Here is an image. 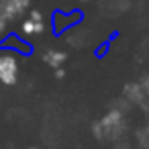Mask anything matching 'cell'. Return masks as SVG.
Instances as JSON below:
<instances>
[{
  "label": "cell",
  "mask_w": 149,
  "mask_h": 149,
  "mask_svg": "<svg viewBox=\"0 0 149 149\" xmlns=\"http://www.w3.org/2000/svg\"><path fill=\"white\" fill-rule=\"evenodd\" d=\"M92 133L98 141H120V137L127 133V120L125 114L116 108H110L98 123H94Z\"/></svg>",
  "instance_id": "obj_1"
},
{
  "label": "cell",
  "mask_w": 149,
  "mask_h": 149,
  "mask_svg": "<svg viewBox=\"0 0 149 149\" xmlns=\"http://www.w3.org/2000/svg\"><path fill=\"white\" fill-rule=\"evenodd\" d=\"M19 74H21L19 53L10 49H0V84L15 86L19 82Z\"/></svg>",
  "instance_id": "obj_2"
},
{
  "label": "cell",
  "mask_w": 149,
  "mask_h": 149,
  "mask_svg": "<svg viewBox=\"0 0 149 149\" xmlns=\"http://www.w3.org/2000/svg\"><path fill=\"white\" fill-rule=\"evenodd\" d=\"M0 49H10L19 55H31L33 53V45L29 43V39H25L21 33H8L0 39Z\"/></svg>",
  "instance_id": "obj_3"
},
{
  "label": "cell",
  "mask_w": 149,
  "mask_h": 149,
  "mask_svg": "<svg viewBox=\"0 0 149 149\" xmlns=\"http://www.w3.org/2000/svg\"><path fill=\"white\" fill-rule=\"evenodd\" d=\"M27 10H31V0H2L0 2V13L8 23L21 19Z\"/></svg>",
  "instance_id": "obj_4"
},
{
  "label": "cell",
  "mask_w": 149,
  "mask_h": 149,
  "mask_svg": "<svg viewBox=\"0 0 149 149\" xmlns=\"http://www.w3.org/2000/svg\"><path fill=\"white\" fill-rule=\"evenodd\" d=\"M82 21V13L80 10H72V13H61V10H55L53 17H51V25H53V31L59 35L63 31H68L70 27L78 25Z\"/></svg>",
  "instance_id": "obj_5"
},
{
  "label": "cell",
  "mask_w": 149,
  "mask_h": 149,
  "mask_svg": "<svg viewBox=\"0 0 149 149\" xmlns=\"http://www.w3.org/2000/svg\"><path fill=\"white\" fill-rule=\"evenodd\" d=\"M45 31V21H43V15L39 10H29V17L23 21L21 25V35L23 37H33V35H41Z\"/></svg>",
  "instance_id": "obj_6"
},
{
  "label": "cell",
  "mask_w": 149,
  "mask_h": 149,
  "mask_svg": "<svg viewBox=\"0 0 149 149\" xmlns=\"http://www.w3.org/2000/svg\"><path fill=\"white\" fill-rule=\"evenodd\" d=\"M123 96H125L131 104H137V106H139V104L147 98V94H145L143 86H141V84H135V82H131V84H127V86H125Z\"/></svg>",
  "instance_id": "obj_7"
},
{
  "label": "cell",
  "mask_w": 149,
  "mask_h": 149,
  "mask_svg": "<svg viewBox=\"0 0 149 149\" xmlns=\"http://www.w3.org/2000/svg\"><path fill=\"white\" fill-rule=\"evenodd\" d=\"M65 59H68L65 51H59V49H47V51L43 53V61H45L49 68H53V70L61 68Z\"/></svg>",
  "instance_id": "obj_8"
},
{
  "label": "cell",
  "mask_w": 149,
  "mask_h": 149,
  "mask_svg": "<svg viewBox=\"0 0 149 149\" xmlns=\"http://www.w3.org/2000/svg\"><path fill=\"white\" fill-rule=\"evenodd\" d=\"M135 139H137L139 149H149V125L137 129V131H135Z\"/></svg>",
  "instance_id": "obj_9"
},
{
  "label": "cell",
  "mask_w": 149,
  "mask_h": 149,
  "mask_svg": "<svg viewBox=\"0 0 149 149\" xmlns=\"http://www.w3.org/2000/svg\"><path fill=\"white\" fill-rule=\"evenodd\" d=\"M131 106H133V104H131V102H129L127 98H120V100H114V102H112V108L120 110L123 114H127V112L131 110Z\"/></svg>",
  "instance_id": "obj_10"
},
{
  "label": "cell",
  "mask_w": 149,
  "mask_h": 149,
  "mask_svg": "<svg viewBox=\"0 0 149 149\" xmlns=\"http://www.w3.org/2000/svg\"><path fill=\"white\" fill-rule=\"evenodd\" d=\"M6 25H8V21L2 17V13H0V37L6 35Z\"/></svg>",
  "instance_id": "obj_11"
},
{
  "label": "cell",
  "mask_w": 149,
  "mask_h": 149,
  "mask_svg": "<svg viewBox=\"0 0 149 149\" xmlns=\"http://www.w3.org/2000/svg\"><path fill=\"white\" fill-rule=\"evenodd\" d=\"M141 86H143V90H145V94H147V98H149V74L141 80Z\"/></svg>",
  "instance_id": "obj_12"
},
{
  "label": "cell",
  "mask_w": 149,
  "mask_h": 149,
  "mask_svg": "<svg viewBox=\"0 0 149 149\" xmlns=\"http://www.w3.org/2000/svg\"><path fill=\"white\" fill-rule=\"evenodd\" d=\"M114 149H133V147H131V143H127V141H116Z\"/></svg>",
  "instance_id": "obj_13"
},
{
  "label": "cell",
  "mask_w": 149,
  "mask_h": 149,
  "mask_svg": "<svg viewBox=\"0 0 149 149\" xmlns=\"http://www.w3.org/2000/svg\"><path fill=\"white\" fill-rule=\"evenodd\" d=\"M139 108H141V110H143V114H149V100H147V98H145V100H143V102H141V104H139Z\"/></svg>",
  "instance_id": "obj_14"
},
{
  "label": "cell",
  "mask_w": 149,
  "mask_h": 149,
  "mask_svg": "<svg viewBox=\"0 0 149 149\" xmlns=\"http://www.w3.org/2000/svg\"><path fill=\"white\" fill-rule=\"evenodd\" d=\"M63 76H65V70L63 68H57L55 70V78H63Z\"/></svg>",
  "instance_id": "obj_15"
},
{
  "label": "cell",
  "mask_w": 149,
  "mask_h": 149,
  "mask_svg": "<svg viewBox=\"0 0 149 149\" xmlns=\"http://www.w3.org/2000/svg\"><path fill=\"white\" fill-rule=\"evenodd\" d=\"M29 149H37V147H29Z\"/></svg>",
  "instance_id": "obj_16"
},
{
  "label": "cell",
  "mask_w": 149,
  "mask_h": 149,
  "mask_svg": "<svg viewBox=\"0 0 149 149\" xmlns=\"http://www.w3.org/2000/svg\"><path fill=\"white\" fill-rule=\"evenodd\" d=\"M82 2H88V0H82Z\"/></svg>",
  "instance_id": "obj_17"
}]
</instances>
